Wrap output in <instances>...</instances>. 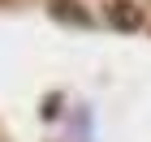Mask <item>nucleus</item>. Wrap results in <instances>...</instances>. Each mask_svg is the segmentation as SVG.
I'll list each match as a JSON object with an SVG mask.
<instances>
[{"instance_id": "1", "label": "nucleus", "mask_w": 151, "mask_h": 142, "mask_svg": "<svg viewBox=\"0 0 151 142\" xmlns=\"http://www.w3.org/2000/svg\"><path fill=\"white\" fill-rule=\"evenodd\" d=\"M112 22L121 26V30H138V26H142V13L134 9V4H112Z\"/></svg>"}]
</instances>
